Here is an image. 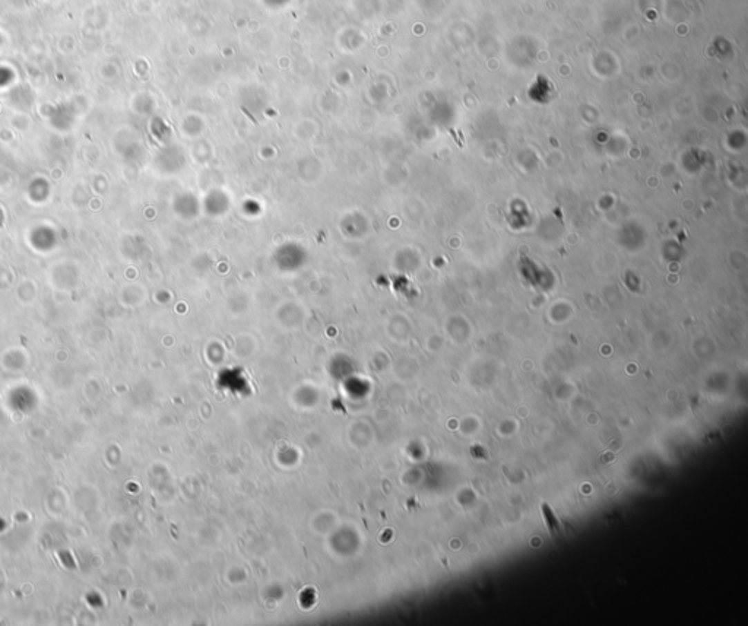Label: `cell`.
I'll return each instance as SVG.
<instances>
[{"instance_id":"1","label":"cell","mask_w":748,"mask_h":626,"mask_svg":"<svg viewBox=\"0 0 748 626\" xmlns=\"http://www.w3.org/2000/svg\"><path fill=\"white\" fill-rule=\"evenodd\" d=\"M542 511H544V518H545V521H547L548 530H550L551 533H554V531L559 530L560 525H559V521H557V518H555V516H554V513H553V509H551L548 505H542Z\"/></svg>"},{"instance_id":"2","label":"cell","mask_w":748,"mask_h":626,"mask_svg":"<svg viewBox=\"0 0 748 626\" xmlns=\"http://www.w3.org/2000/svg\"><path fill=\"white\" fill-rule=\"evenodd\" d=\"M0 43H2V35H0Z\"/></svg>"}]
</instances>
